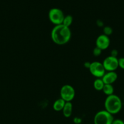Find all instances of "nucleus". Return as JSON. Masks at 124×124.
<instances>
[{
  "mask_svg": "<svg viewBox=\"0 0 124 124\" xmlns=\"http://www.w3.org/2000/svg\"><path fill=\"white\" fill-rule=\"evenodd\" d=\"M104 85L105 84L102 78H96V79L94 81L93 87L97 91H102Z\"/></svg>",
  "mask_w": 124,
  "mask_h": 124,
  "instance_id": "nucleus-12",
  "label": "nucleus"
},
{
  "mask_svg": "<svg viewBox=\"0 0 124 124\" xmlns=\"http://www.w3.org/2000/svg\"><path fill=\"white\" fill-rule=\"evenodd\" d=\"M114 87L112 84H105L103 90H102V92L107 96L114 94Z\"/></svg>",
  "mask_w": 124,
  "mask_h": 124,
  "instance_id": "nucleus-13",
  "label": "nucleus"
},
{
  "mask_svg": "<svg viewBox=\"0 0 124 124\" xmlns=\"http://www.w3.org/2000/svg\"><path fill=\"white\" fill-rule=\"evenodd\" d=\"M113 115L105 110L98 111L94 117V124H112L114 121Z\"/></svg>",
  "mask_w": 124,
  "mask_h": 124,
  "instance_id": "nucleus-3",
  "label": "nucleus"
},
{
  "mask_svg": "<svg viewBox=\"0 0 124 124\" xmlns=\"http://www.w3.org/2000/svg\"><path fill=\"white\" fill-rule=\"evenodd\" d=\"M71 35L70 27H68L63 24L55 25L51 33L52 41L60 46L66 44L70 41Z\"/></svg>",
  "mask_w": 124,
  "mask_h": 124,
  "instance_id": "nucleus-1",
  "label": "nucleus"
},
{
  "mask_svg": "<svg viewBox=\"0 0 124 124\" xmlns=\"http://www.w3.org/2000/svg\"><path fill=\"white\" fill-rule=\"evenodd\" d=\"M102 52V50L98 48V47H96L94 48L93 53H93V54L95 56H100Z\"/></svg>",
  "mask_w": 124,
  "mask_h": 124,
  "instance_id": "nucleus-16",
  "label": "nucleus"
},
{
  "mask_svg": "<svg viewBox=\"0 0 124 124\" xmlns=\"http://www.w3.org/2000/svg\"><path fill=\"white\" fill-rule=\"evenodd\" d=\"M112 124H124V121L120 119H114Z\"/></svg>",
  "mask_w": 124,
  "mask_h": 124,
  "instance_id": "nucleus-18",
  "label": "nucleus"
},
{
  "mask_svg": "<svg viewBox=\"0 0 124 124\" xmlns=\"http://www.w3.org/2000/svg\"><path fill=\"white\" fill-rule=\"evenodd\" d=\"M96 47L102 50L107 49L110 45V39L109 36L102 34L97 37L96 41Z\"/></svg>",
  "mask_w": 124,
  "mask_h": 124,
  "instance_id": "nucleus-8",
  "label": "nucleus"
},
{
  "mask_svg": "<svg viewBox=\"0 0 124 124\" xmlns=\"http://www.w3.org/2000/svg\"><path fill=\"white\" fill-rule=\"evenodd\" d=\"M106 71H115L119 67L118 58L109 56L103 60L102 62Z\"/></svg>",
  "mask_w": 124,
  "mask_h": 124,
  "instance_id": "nucleus-7",
  "label": "nucleus"
},
{
  "mask_svg": "<svg viewBox=\"0 0 124 124\" xmlns=\"http://www.w3.org/2000/svg\"><path fill=\"white\" fill-rule=\"evenodd\" d=\"M104 106L106 111L113 115L120 112L122 107V102L121 99L117 95L113 94L106 97Z\"/></svg>",
  "mask_w": 124,
  "mask_h": 124,
  "instance_id": "nucleus-2",
  "label": "nucleus"
},
{
  "mask_svg": "<svg viewBox=\"0 0 124 124\" xmlns=\"http://www.w3.org/2000/svg\"><path fill=\"white\" fill-rule=\"evenodd\" d=\"M113 33V29L109 26H106L103 29V34L106 36H109Z\"/></svg>",
  "mask_w": 124,
  "mask_h": 124,
  "instance_id": "nucleus-15",
  "label": "nucleus"
},
{
  "mask_svg": "<svg viewBox=\"0 0 124 124\" xmlns=\"http://www.w3.org/2000/svg\"><path fill=\"white\" fill-rule=\"evenodd\" d=\"M90 65H91V62H85V64H84L85 67L87 68V69H89V68Z\"/></svg>",
  "mask_w": 124,
  "mask_h": 124,
  "instance_id": "nucleus-20",
  "label": "nucleus"
},
{
  "mask_svg": "<svg viewBox=\"0 0 124 124\" xmlns=\"http://www.w3.org/2000/svg\"><path fill=\"white\" fill-rule=\"evenodd\" d=\"M60 98L65 102H71L74 99L75 95V92L74 87L69 84L64 85L61 88Z\"/></svg>",
  "mask_w": 124,
  "mask_h": 124,
  "instance_id": "nucleus-5",
  "label": "nucleus"
},
{
  "mask_svg": "<svg viewBox=\"0 0 124 124\" xmlns=\"http://www.w3.org/2000/svg\"><path fill=\"white\" fill-rule=\"evenodd\" d=\"M118 75L115 71H107L105 73L102 79L105 84H112L117 79Z\"/></svg>",
  "mask_w": 124,
  "mask_h": 124,
  "instance_id": "nucleus-9",
  "label": "nucleus"
},
{
  "mask_svg": "<svg viewBox=\"0 0 124 124\" xmlns=\"http://www.w3.org/2000/svg\"><path fill=\"white\" fill-rule=\"evenodd\" d=\"M63 116L65 117H69L71 116L72 113V104L71 102H66L64 105L63 110Z\"/></svg>",
  "mask_w": 124,
  "mask_h": 124,
  "instance_id": "nucleus-10",
  "label": "nucleus"
},
{
  "mask_svg": "<svg viewBox=\"0 0 124 124\" xmlns=\"http://www.w3.org/2000/svg\"><path fill=\"white\" fill-rule=\"evenodd\" d=\"M118 55V51L115 49L112 50L111 52V54L110 56L113 57H115V58H117Z\"/></svg>",
  "mask_w": 124,
  "mask_h": 124,
  "instance_id": "nucleus-19",
  "label": "nucleus"
},
{
  "mask_svg": "<svg viewBox=\"0 0 124 124\" xmlns=\"http://www.w3.org/2000/svg\"><path fill=\"white\" fill-rule=\"evenodd\" d=\"M72 22L73 17L71 15H68L64 16L62 24L68 27H70L71 24H72Z\"/></svg>",
  "mask_w": 124,
  "mask_h": 124,
  "instance_id": "nucleus-14",
  "label": "nucleus"
},
{
  "mask_svg": "<svg viewBox=\"0 0 124 124\" xmlns=\"http://www.w3.org/2000/svg\"><path fill=\"white\" fill-rule=\"evenodd\" d=\"M89 70L91 75L96 78H102L106 73V70L102 63L98 61H94L91 62Z\"/></svg>",
  "mask_w": 124,
  "mask_h": 124,
  "instance_id": "nucleus-6",
  "label": "nucleus"
},
{
  "mask_svg": "<svg viewBox=\"0 0 124 124\" xmlns=\"http://www.w3.org/2000/svg\"><path fill=\"white\" fill-rule=\"evenodd\" d=\"M118 64H119V67L124 70V58H120L118 59Z\"/></svg>",
  "mask_w": 124,
  "mask_h": 124,
  "instance_id": "nucleus-17",
  "label": "nucleus"
},
{
  "mask_svg": "<svg viewBox=\"0 0 124 124\" xmlns=\"http://www.w3.org/2000/svg\"><path fill=\"white\" fill-rule=\"evenodd\" d=\"M64 16L63 11L58 8H52L49 11V19L55 25L62 24Z\"/></svg>",
  "mask_w": 124,
  "mask_h": 124,
  "instance_id": "nucleus-4",
  "label": "nucleus"
},
{
  "mask_svg": "<svg viewBox=\"0 0 124 124\" xmlns=\"http://www.w3.org/2000/svg\"><path fill=\"white\" fill-rule=\"evenodd\" d=\"M66 102L64 101L63 100V99H62V98L57 99L53 104V110L56 111H62L63 108H64Z\"/></svg>",
  "mask_w": 124,
  "mask_h": 124,
  "instance_id": "nucleus-11",
  "label": "nucleus"
}]
</instances>
